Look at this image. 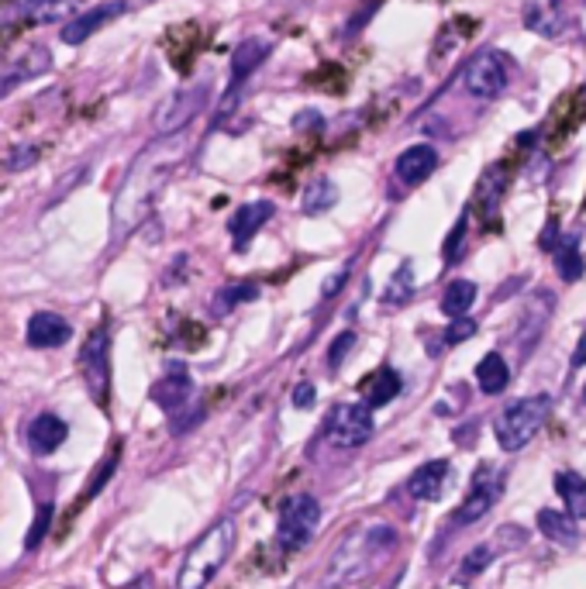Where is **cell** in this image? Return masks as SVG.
Here are the masks:
<instances>
[{
  "label": "cell",
  "mask_w": 586,
  "mask_h": 589,
  "mask_svg": "<svg viewBox=\"0 0 586 589\" xmlns=\"http://www.w3.org/2000/svg\"><path fill=\"white\" fill-rule=\"evenodd\" d=\"M396 549V531L390 524H373V528H355L339 552L331 555V565L325 573V589H349L363 582L380 569V562Z\"/></svg>",
  "instance_id": "obj_1"
},
{
  "label": "cell",
  "mask_w": 586,
  "mask_h": 589,
  "mask_svg": "<svg viewBox=\"0 0 586 589\" xmlns=\"http://www.w3.org/2000/svg\"><path fill=\"white\" fill-rule=\"evenodd\" d=\"M235 520H218L215 528H207L200 535V541H194V549L186 552L183 565H180V576H176V589H207L211 579L224 569V562L232 559L235 552Z\"/></svg>",
  "instance_id": "obj_2"
},
{
  "label": "cell",
  "mask_w": 586,
  "mask_h": 589,
  "mask_svg": "<svg viewBox=\"0 0 586 589\" xmlns=\"http://www.w3.org/2000/svg\"><path fill=\"white\" fill-rule=\"evenodd\" d=\"M170 180V165H152V152L142 162H135V170L124 180L121 194L114 200V238L121 242L124 235L145 221V214L152 210V200L159 194V186Z\"/></svg>",
  "instance_id": "obj_3"
},
{
  "label": "cell",
  "mask_w": 586,
  "mask_h": 589,
  "mask_svg": "<svg viewBox=\"0 0 586 589\" xmlns=\"http://www.w3.org/2000/svg\"><path fill=\"white\" fill-rule=\"evenodd\" d=\"M552 417V396L549 393H535L525 400H514V404L497 417L493 438L504 452H521L528 441L546 428V420Z\"/></svg>",
  "instance_id": "obj_4"
},
{
  "label": "cell",
  "mask_w": 586,
  "mask_h": 589,
  "mask_svg": "<svg viewBox=\"0 0 586 589\" xmlns=\"http://www.w3.org/2000/svg\"><path fill=\"white\" fill-rule=\"evenodd\" d=\"M373 431H376L373 410L366 404H339L325 425V441L339 452H352V449H363L373 438Z\"/></svg>",
  "instance_id": "obj_5"
},
{
  "label": "cell",
  "mask_w": 586,
  "mask_h": 589,
  "mask_svg": "<svg viewBox=\"0 0 586 589\" xmlns=\"http://www.w3.org/2000/svg\"><path fill=\"white\" fill-rule=\"evenodd\" d=\"M321 520V503L314 496H293L280 507V528H277V541L283 552H297L314 538Z\"/></svg>",
  "instance_id": "obj_6"
},
{
  "label": "cell",
  "mask_w": 586,
  "mask_h": 589,
  "mask_svg": "<svg viewBox=\"0 0 586 589\" xmlns=\"http://www.w3.org/2000/svg\"><path fill=\"white\" fill-rule=\"evenodd\" d=\"M463 83H466V90L476 100H493V97L504 94L508 83H511V59L504 52H497V49L476 52L469 59Z\"/></svg>",
  "instance_id": "obj_7"
},
{
  "label": "cell",
  "mask_w": 586,
  "mask_h": 589,
  "mask_svg": "<svg viewBox=\"0 0 586 589\" xmlns=\"http://www.w3.org/2000/svg\"><path fill=\"white\" fill-rule=\"evenodd\" d=\"M80 372H83V383L90 386V396L103 407L108 404V393H111V363H108V321L97 324L87 342L80 348Z\"/></svg>",
  "instance_id": "obj_8"
},
{
  "label": "cell",
  "mask_w": 586,
  "mask_h": 589,
  "mask_svg": "<svg viewBox=\"0 0 586 589\" xmlns=\"http://www.w3.org/2000/svg\"><path fill=\"white\" fill-rule=\"evenodd\" d=\"M504 493V473L493 466H479V473L469 482V493L463 500V507L452 514V524H476L479 517H487L493 511V503Z\"/></svg>",
  "instance_id": "obj_9"
},
{
  "label": "cell",
  "mask_w": 586,
  "mask_h": 589,
  "mask_svg": "<svg viewBox=\"0 0 586 589\" xmlns=\"http://www.w3.org/2000/svg\"><path fill=\"white\" fill-rule=\"evenodd\" d=\"M207 83H200V87H186V90H180L166 108L156 114V135H176L180 128H186L197 114H200V108L207 103Z\"/></svg>",
  "instance_id": "obj_10"
},
{
  "label": "cell",
  "mask_w": 586,
  "mask_h": 589,
  "mask_svg": "<svg viewBox=\"0 0 586 589\" xmlns=\"http://www.w3.org/2000/svg\"><path fill=\"white\" fill-rule=\"evenodd\" d=\"M129 11H132L129 0H108V4H97L90 11L76 14L73 21H66L62 32H59V38L66 41V46H83V41H87L94 32H100L108 21H118L121 14H129Z\"/></svg>",
  "instance_id": "obj_11"
},
{
  "label": "cell",
  "mask_w": 586,
  "mask_h": 589,
  "mask_svg": "<svg viewBox=\"0 0 586 589\" xmlns=\"http://www.w3.org/2000/svg\"><path fill=\"white\" fill-rule=\"evenodd\" d=\"M273 214H277L273 200H248V204H242L232 214V221H228V235H232L235 251H245L248 245H253V238L259 235V228Z\"/></svg>",
  "instance_id": "obj_12"
},
{
  "label": "cell",
  "mask_w": 586,
  "mask_h": 589,
  "mask_svg": "<svg viewBox=\"0 0 586 589\" xmlns=\"http://www.w3.org/2000/svg\"><path fill=\"white\" fill-rule=\"evenodd\" d=\"M152 400L173 417H180V410L191 404L194 383H191V372L183 369V363H170V369H166V380L152 386Z\"/></svg>",
  "instance_id": "obj_13"
},
{
  "label": "cell",
  "mask_w": 586,
  "mask_h": 589,
  "mask_svg": "<svg viewBox=\"0 0 586 589\" xmlns=\"http://www.w3.org/2000/svg\"><path fill=\"white\" fill-rule=\"evenodd\" d=\"M73 339V328L70 321L62 318L56 310H38L28 318V328H25V342L32 348H59Z\"/></svg>",
  "instance_id": "obj_14"
},
{
  "label": "cell",
  "mask_w": 586,
  "mask_h": 589,
  "mask_svg": "<svg viewBox=\"0 0 586 589\" xmlns=\"http://www.w3.org/2000/svg\"><path fill=\"white\" fill-rule=\"evenodd\" d=\"M438 170V149L435 145H411L401 156H396L393 173L404 186H422L431 173Z\"/></svg>",
  "instance_id": "obj_15"
},
{
  "label": "cell",
  "mask_w": 586,
  "mask_h": 589,
  "mask_svg": "<svg viewBox=\"0 0 586 589\" xmlns=\"http://www.w3.org/2000/svg\"><path fill=\"white\" fill-rule=\"evenodd\" d=\"M449 473H452V466H449L445 458H431V462H425V466L414 469V476L407 479V493L417 503H431V500H438V496L445 493Z\"/></svg>",
  "instance_id": "obj_16"
},
{
  "label": "cell",
  "mask_w": 586,
  "mask_h": 589,
  "mask_svg": "<svg viewBox=\"0 0 586 589\" xmlns=\"http://www.w3.org/2000/svg\"><path fill=\"white\" fill-rule=\"evenodd\" d=\"M70 428H66V420L56 417V414H38L32 425L25 428V441H28V449L35 455H49L56 452L62 441H66Z\"/></svg>",
  "instance_id": "obj_17"
},
{
  "label": "cell",
  "mask_w": 586,
  "mask_h": 589,
  "mask_svg": "<svg viewBox=\"0 0 586 589\" xmlns=\"http://www.w3.org/2000/svg\"><path fill=\"white\" fill-rule=\"evenodd\" d=\"M83 0H14V11L32 25H52V21H73Z\"/></svg>",
  "instance_id": "obj_18"
},
{
  "label": "cell",
  "mask_w": 586,
  "mask_h": 589,
  "mask_svg": "<svg viewBox=\"0 0 586 589\" xmlns=\"http://www.w3.org/2000/svg\"><path fill=\"white\" fill-rule=\"evenodd\" d=\"M504 191H508V170H504V165H493V170H487V173H484V180H479L476 197H473L476 214L484 218L487 224L497 218L500 200H504Z\"/></svg>",
  "instance_id": "obj_19"
},
{
  "label": "cell",
  "mask_w": 586,
  "mask_h": 589,
  "mask_svg": "<svg viewBox=\"0 0 586 589\" xmlns=\"http://www.w3.org/2000/svg\"><path fill=\"white\" fill-rule=\"evenodd\" d=\"M269 41L266 38H248V41H242V46L235 49V56H232V83H228V94H235L242 83L253 76L263 62L269 59Z\"/></svg>",
  "instance_id": "obj_20"
},
{
  "label": "cell",
  "mask_w": 586,
  "mask_h": 589,
  "mask_svg": "<svg viewBox=\"0 0 586 589\" xmlns=\"http://www.w3.org/2000/svg\"><path fill=\"white\" fill-rule=\"evenodd\" d=\"M538 531L546 535L549 541L562 544V549H576L579 544V528L573 514L562 511H538Z\"/></svg>",
  "instance_id": "obj_21"
},
{
  "label": "cell",
  "mask_w": 586,
  "mask_h": 589,
  "mask_svg": "<svg viewBox=\"0 0 586 589\" xmlns=\"http://www.w3.org/2000/svg\"><path fill=\"white\" fill-rule=\"evenodd\" d=\"M401 372L396 369H390V366H383V369H376L369 380L363 383V404L373 410V407H383V404H390V400L401 393Z\"/></svg>",
  "instance_id": "obj_22"
},
{
  "label": "cell",
  "mask_w": 586,
  "mask_h": 589,
  "mask_svg": "<svg viewBox=\"0 0 586 589\" xmlns=\"http://www.w3.org/2000/svg\"><path fill=\"white\" fill-rule=\"evenodd\" d=\"M49 62H52V56H49V49H41V46H35L21 59H14L8 66V73H4V94H11L21 79H35L38 73H46Z\"/></svg>",
  "instance_id": "obj_23"
},
{
  "label": "cell",
  "mask_w": 586,
  "mask_h": 589,
  "mask_svg": "<svg viewBox=\"0 0 586 589\" xmlns=\"http://www.w3.org/2000/svg\"><path fill=\"white\" fill-rule=\"evenodd\" d=\"M476 383H479V390H484L487 396L504 393L508 383H511V366L504 363V355H500V352L484 355L479 366H476Z\"/></svg>",
  "instance_id": "obj_24"
},
{
  "label": "cell",
  "mask_w": 586,
  "mask_h": 589,
  "mask_svg": "<svg viewBox=\"0 0 586 589\" xmlns=\"http://www.w3.org/2000/svg\"><path fill=\"white\" fill-rule=\"evenodd\" d=\"M476 283L473 280H452L442 293V314L449 321H459V318H469V310L476 304Z\"/></svg>",
  "instance_id": "obj_25"
},
{
  "label": "cell",
  "mask_w": 586,
  "mask_h": 589,
  "mask_svg": "<svg viewBox=\"0 0 586 589\" xmlns=\"http://www.w3.org/2000/svg\"><path fill=\"white\" fill-rule=\"evenodd\" d=\"M334 204H339V186H334L331 180H314L307 191H304V197H301V210L307 218H318V214H325V210H331Z\"/></svg>",
  "instance_id": "obj_26"
},
{
  "label": "cell",
  "mask_w": 586,
  "mask_h": 589,
  "mask_svg": "<svg viewBox=\"0 0 586 589\" xmlns=\"http://www.w3.org/2000/svg\"><path fill=\"white\" fill-rule=\"evenodd\" d=\"M552 256H556V272H559V277L566 280V283H573V280L583 277L586 266H583V251H579V238H576V235L562 238V242L556 245Z\"/></svg>",
  "instance_id": "obj_27"
},
{
  "label": "cell",
  "mask_w": 586,
  "mask_h": 589,
  "mask_svg": "<svg viewBox=\"0 0 586 589\" xmlns=\"http://www.w3.org/2000/svg\"><path fill=\"white\" fill-rule=\"evenodd\" d=\"M556 493L570 507L573 517H586V476L579 473H559L556 476Z\"/></svg>",
  "instance_id": "obj_28"
},
{
  "label": "cell",
  "mask_w": 586,
  "mask_h": 589,
  "mask_svg": "<svg viewBox=\"0 0 586 589\" xmlns=\"http://www.w3.org/2000/svg\"><path fill=\"white\" fill-rule=\"evenodd\" d=\"M414 266L411 262H401L396 272L390 277L387 290H383V307H404L411 297H414Z\"/></svg>",
  "instance_id": "obj_29"
},
{
  "label": "cell",
  "mask_w": 586,
  "mask_h": 589,
  "mask_svg": "<svg viewBox=\"0 0 586 589\" xmlns=\"http://www.w3.org/2000/svg\"><path fill=\"white\" fill-rule=\"evenodd\" d=\"M259 297V286L253 280H245V283H232V286H224L218 297H215V314H228L232 307L245 304V300H256Z\"/></svg>",
  "instance_id": "obj_30"
},
{
  "label": "cell",
  "mask_w": 586,
  "mask_h": 589,
  "mask_svg": "<svg viewBox=\"0 0 586 589\" xmlns=\"http://www.w3.org/2000/svg\"><path fill=\"white\" fill-rule=\"evenodd\" d=\"M493 562V544H476V549L463 559V565H459V573L455 579L459 582H466V579H476L479 573L487 569V565Z\"/></svg>",
  "instance_id": "obj_31"
},
{
  "label": "cell",
  "mask_w": 586,
  "mask_h": 589,
  "mask_svg": "<svg viewBox=\"0 0 586 589\" xmlns=\"http://www.w3.org/2000/svg\"><path fill=\"white\" fill-rule=\"evenodd\" d=\"M49 528H52V507H49V503H41V507H38V514H35V524H32V528H28L25 549H28V552H35L38 544L46 541Z\"/></svg>",
  "instance_id": "obj_32"
},
{
  "label": "cell",
  "mask_w": 586,
  "mask_h": 589,
  "mask_svg": "<svg viewBox=\"0 0 586 589\" xmlns=\"http://www.w3.org/2000/svg\"><path fill=\"white\" fill-rule=\"evenodd\" d=\"M38 162V149L35 145H14V149L8 152V170L11 173H21V170H28V165Z\"/></svg>",
  "instance_id": "obj_33"
},
{
  "label": "cell",
  "mask_w": 586,
  "mask_h": 589,
  "mask_svg": "<svg viewBox=\"0 0 586 589\" xmlns=\"http://www.w3.org/2000/svg\"><path fill=\"white\" fill-rule=\"evenodd\" d=\"M352 345H355V334H352V331H342L339 339H334V345L328 348V369H339Z\"/></svg>",
  "instance_id": "obj_34"
},
{
  "label": "cell",
  "mask_w": 586,
  "mask_h": 589,
  "mask_svg": "<svg viewBox=\"0 0 586 589\" xmlns=\"http://www.w3.org/2000/svg\"><path fill=\"white\" fill-rule=\"evenodd\" d=\"M473 334H476V321H473V318H459V321L449 324L445 342H449V345H463L466 339H473Z\"/></svg>",
  "instance_id": "obj_35"
},
{
  "label": "cell",
  "mask_w": 586,
  "mask_h": 589,
  "mask_svg": "<svg viewBox=\"0 0 586 589\" xmlns=\"http://www.w3.org/2000/svg\"><path fill=\"white\" fill-rule=\"evenodd\" d=\"M463 235H466V214L455 221V228H452V235H449V242H445V262H455L459 256V242H463Z\"/></svg>",
  "instance_id": "obj_36"
},
{
  "label": "cell",
  "mask_w": 586,
  "mask_h": 589,
  "mask_svg": "<svg viewBox=\"0 0 586 589\" xmlns=\"http://www.w3.org/2000/svg\"><path fill=\"white\" fill-rule=\"evenodd\" d=\"M114 466H118V449L108 455V458H103V466L97 469V479L90 482V493L87 496H94V493H100V487H103V482H108V476L114 473Z\"/></svg>",
  "instance_id": "obj_37"
},
{
  "label": "cell",
  "mask_w": 586,
  "mask_h": 589,
  "mask_svg": "<svg viewBox=\"0 0 586 589\" xmlns=\"http://www.w3.org/2000/svg\"><path fill=\"white\" fill-rule=\"evenodd\" d=\"M293 407H301V410H310V407H314V386H310V383H297V386H293Z\"/></svg>",
  "instance_id": "obj_38"
},
{
  "label": "cell",
  "mask_w": 586,
  "mask_h": 589,
  "mask_svg": "<svg viewBox=\"0 0 586 589\" xmlns=\"http://www.w3.org/2000/svg\"><path fill=\"white\" fill-rule=\"evenodd\" d=\"M345 280H349V269H342V272H339V277H331V280L325 283V290H321V297H325V300H328V297H334V293H339V290H342V283H345Z\"/></svg>",
  "instance_id": "obj_39"
},
{
  "label": "cell",
  "mask_w": 586,
  "mask_h": 589,
  "mask_svg": "<svg viewBox=\"0 0 586 589\" xmlns=\"http://www.w3.org/2000/svg\"><path fill=\"white\" fill-rule=\"evenodd\" d=\"M573 366H576V369L586 366V331L579 334V345H576V352H573Z\"/></svg>",
  "instance_id": "obj_40"
},
{
  "label": "cell",
  "mask_w": 586,
  "mask_h": 589,
  "mask_svg": "<svg viewBox=\"0 0 586 589\" xmlns=\"http://www.w3.org/2000/svg\"><path fill=\"white\" fill-rule=\"evenodd\" d=\"M579 400H583V404H586V386H583V396H579Z\"/></svg>",
  "instance_id": "obj_41"
}]
</instances>
